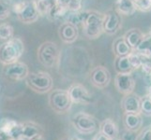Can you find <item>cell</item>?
<instances>
[{"mask_svg": "<svg viewBox=\"0 0 151 140\" xmlns=\"http://www.w3.org/2000/svg\"><path fill=\"white\" fill-rule=\"evenodd\" d=\"M133 50L129 47L123 37L117 38L113 42V53L116 55V57L120 56H128Z\"/></svg>", "mask_w": 151, "mask_h": 140, "instance_id": "cell-20", "label": "cell"}, {"mask_svg": "<svg viewBox=\"0 0 151 140\" xmlns=\"http://www.w3.org/2000/svg\"><path fill=\"white\" fill-rule=\"evenodd\" d=\"M113 140H120V139H119V138H116V139H113Z\"/></svg>", "mask_w": 151, "mask_h": 140, "instance_id": "cell-41", "label": "cell"}, {"mask_svg": "<svg viewBox=\"0 0 151 140\" xmlns=\"http://www.w3.org/2000/svg\"><path fill=\"white\" fill-rule=\"evenodd\" d=\"M124 126L128 130L139 132L143 126L142 114L139 113H124L123 116Z\"/></svg>", "mask_w": 151, "mask_h": 140, "instance_id": "cell-17", "label": "cell"}, {"mask_svg": "<svg viewBox=\"0 0 151 140\" xmlns=\"http://www.w3.org/2000/svg\"><path fill=\"white\" fill-rule=\"evenodd\" d=\"M60 140H70V138H69V137H64V138H62Z\"/></svg>", "mask_w": 151, "mask_h": 140, "instance_id": "cell-38", "label": "cell"}, {"mask_svg": "<svg viewBox=\"0 0 151 140\" xmlns=\"http://www.w3.org/2000/svg\"><path fill=\"white\" fill-rule=\"evenodd\" d=\"M149 33H150V35H151V28H150V31H149Z\"/></svg>", "mask_w": 151, "mask_h": 140, "instance_id": "cell-42", "label": "cell"}, {"mask_svg": "<svg viewBox=\"0 0 151 140\" xmlns=\"http://www.w3.org/2000/svg\"><path fill=\"white\" fill-rule=\"evenodd\" d=\"M114 86L117 92L124 95L133 92L135 80L132 73H117L114 77Z\"/></svg>", "mask_w": 151, "mask_h": 140, "instance_id": "cell-11", "label": "cell"}, {"mask_svg": "<svg viewBox=\"0 0 151 140\" xmlns=\"http://www.w3.org/2000/svg\"><path fill=\"white\" fill-rule=\"evenodd\" d=\"M122 26V20L120 14L116 10H111L104 14L103 19V33L109 36L116 35Z\"/></svg>", "mask_w": 151, "mask_h": 140, "instance_id": "cell-10", "label": "cell"}, {"mask_svg": "<svg viewBox=\"0 0 151 140\" xmlns=\"http://www.w3.org/2000/svg\"><path fill=\"white\" fill-rule=\"evenodd\" d=\"M141 69L145 74V76H150V74H151V59L150 58L144 57V61H143V65L141 66Z\"/></svg>", "mask_w": 151, "mask_h": 140, "instance_id": "cell-31", "label": "cell"}, {"mask_svg": "<svg viewBox=\"0 0 151 140\" xmlns=\"http://www.w3.org/2000/svg\"><path fill=\"white\" fill-rule=\"evenodd\" d=\"M92 140H111L110 138H108L106 136H104L103 134H101V132H99L96 136L93 137Z\"/></svg>", "mask_w": 151, "mask_h": 140, "instance_id": "cell-33", "label": "cell"}, {"mask_svg": "<svg viewBox=\"0 0 151 140\" xmlns=\"http://www.w3.org/2000/svg\"><path fill=\"white\" fill-rule=\"evenodd\" d=\"M40 134H42V130L38 123L33 122L21 123L20 140H32Z\"/></svg>", "mask_w": 151, "mask_h": 140, "instance_id": "cell-16", "label": "cell"}, {"mask_svg": "<svg viewBox=\"0 0 151 140\" xmlns=\"http://www.w3.org/2000/svg\"><path fill=\"white\" fill-rule=\"evenodd\" d=\"M137 10L142 12H149L151 11V0H139L135 3Z\"/></svg>", "mask_w": 151, "mask_h": 140, "instance_id": "cell-30", "label": "cell"}, {"mask_svg": "<svg viewBox=\"0 0 151 140\" xmlns=\"http://www.w3.org/2000/svg\"><path fill=\"white\" fill-rule=\"evenodd\" d=\"M112 76L109 70L102 65L96 66L90 73V81L98 89H104L111 82Z\"/></svg>", "mask_w": 151, "mask_h": 140, "instance_id": "cell-9", "label": "cell"}, {"mask_svg": "<svg viewBox=\"0 0 151 140\" xmlns=\"http://www.w3.org/2000/svg\"><path fill=\"white\" fill-rule=\"evenodd\" d=\"M70 140H84V139H82L81 137L79 136H73V137H71Z\"/></svg>", "mask_w": 151, "mask_h": 140, "instance_id": "cell-35", "label": "cell"}, {"mask_svg": "<svg viewBox=\"0 0 151 140\" xmlns=\"http://www.w3.org/2000/svg\"><path fill=\"white\" fill-rule=\"evenodd\" d=\"M136 50L138 53H140L142 56L147 57V58L151 59V35L150 33L145 34V37L141 43L137 47Z\"/></svg>", "mask_w": 151, "mask_h": 140, "instance_id": "cell-23", "label": "cell"}, {"mask_svg": "<svg viewBox=\"0 0 151 140\" xmlns=\"http://www.w3.org/2000/svg\"><path fill=\"white\" fill-rule=\"evenodd\" d=\"M99 132H101L108 138L113 140L118 138L120 130H119V127L116 122L113 121L112 119H106V120H104L101 122Z\"/></svg>", "mask_w": 151, "mask_h": 140, "instance_id": "cell-18", "label": "cell"}, {"mask_svg": "<svg viewBox=\"0 0 151 140\" xmlns=\"http://www.w3.org/2000/svg\"><path fill=\"white\" fill-rule=\"evenodd\" d=\"M70 99L77 105H88L92 102V96L86 88L80 83H74L68 89Z\"/></svg>", "mask_w": 151, "mask_h": 140, "instance_id": "cell-8", "label": "cell"}, {"mask_svg": "<svg viewBox=\"0 0 151 140\" xmlns=\"http://www.w3.org/2000/svg\"><path fill=\"white\" fill-rule=\"evenodd\" d=\"M17 17L19 21L25 24L37 22L40 17V13L35 6L34 1H27L24 9L17 14Z\"/></svg>", "mask_w": 151, "mask_h": 140, "instance_id": "cell-14", "label": "cell"}, {"mask_svg": "<svg viewBox=\"0 0 151 140\" xmlns=\"http://www.w3.org/2000/svg\"><path fill=\"white\" fill-rule=\"evenodd\" d=\"M0 90H1V86H0Z\"/></svg>", "mask_w": 151, "mask_h": 140, "instance_id": "cell-44", "label": "cell"}, {"mask_svg": "<svg viewBox=\"0 0 151 140\" xmlns=\"http://www.w3.org/2000/svg\"><path fill=\"white\" fill-rule=\"evenodd\" d=\"M147 95L151 98V86L149 87V91H148V95Z\"/></svg>", "mask_w": 151, "mask_h": 140, "instance_id": "cell-37", "label": "cell"}, {"mask_svg": "<svg viewBox=\"0 0 151 140\" xmlns=\"http://www.w3.org/2000/svg\"><path fill=\"white\" fill-rule=\"evenodd\" d=\"M103 19L104 14L97 10H85L72 14L68 21L82 24L83 31L86 38L88 39H96L103 33Z\"/></svg>", "mask_w": 151, "mask_h": 140, "instance_id": "cell-1", "label": "cell"}, {"mask_svg": "<svg viewBox=\"0 0 151 140\" xmlns=\"http://www.w3.org/2000/svg\"><path fill=\"white\" fill-rule=\"evenodd\" d=\"M29 73L30 72L27 65L23 63V62L17 61L15 63L5 65L4 75L10 80L21 81L27 80Z\"/></svg>", "mask_w": 151, "mask_h": 140, "instance_id": "cell-7", "label": "cell"}, {"mask_svg": "<svg viewBox=\"0 0 151 140\" xmlns=\"http://www.w3.org/2000/svg\"><path fill=\"white\" fill-rule=\"evenodd\" d=\"M40 16H47L51 8L54 6L55 0H33Z\"/></svg>", "mask_w": 151, "mask_h": 140, "instance_id": "cell-24", "label": "cell"}, {"mask_svg": "<svg viewBox=\"0 0 151 140\" xmlns=\"http://www.w3.org/2000/svg\"><path fill=\"white\" fill-rule=\"evenodd\" d=\"M12 7L7 0H0V20H6L9 17Z\"/></svg>", "mask_w": 151, "mask_h": 140, "instance_id": "cell-28", "label": "cell"}, {"mask_svg": "<svg viewBox=\"0 0 151 140\" xmlns=\"http://www.w3.org/2000/svg\"><path fill=\"white\" fill-rule=\"evenodd\" d=\"M0 140H7V139H5V136H3V134H0Z\"/></svg>", "mask_w": 151, "mask_h": 140, "instance_id": "cell-36", "label": "cell"}, {"mask_svg": "<svg viewBox=\"0 0 151 140\" xmlns=\"http://www.w3.org/2000/svg\"><path fill=\"white\" fill-rule=\"evenodd\" d=\"M14 37V28L8 23H0V39L7 41Z\"/></svg>", "mask_w": 151, "mask_h": 140, "instance_id": "cell-25", "label": "cell"}, {"mask_svg": "<svg viewBox=\"0 0 151 140\" xmlns=\"http://www.w3.org/2000/svg\"><path fill=\"white\" fill-rule=\"evenodd\" d=\"M138 137V132H134L128 130V129H123V130L119 133L118 138L120 140H137Z\"/></svg>", "mask_w": 151, "mask_h": 140, "instance_id": "cell-29", "label": "cell"}, {"mask_svg": "<svg viewBox=\"0 0 151 140\" xmlns=\"http://www.w3.org/2000/svg\"><path fill=\"white\" fill-rule=\"evenodd\" d=\"M128 57L132 64L133 70H137L141 68V66L143 65V61H144V56L138 53L136 50H132V53L128 55Z\"/></svg>", "mask_w": 151, "mask_h": 140, "instance_id": "cell-26", "label": "cell"}, {"mask_svg": "<svg viewBox=\"0 0 151 140\" xmlns=\"http://www.w3.org/2000/svg\"><path fill=\"white\" fill-rule=\"evenodd\" d=\"M27 85L38 93H46L53 89V79L49 73L43 71L32 72L27 77Z\"/></svg>", "mask_w": 151, "mask_h": 140, "instance_id": "cell-4", "label": "cell"}, {"mask_svg": "<svg viewBox=\"0 0 151 140\" xmlns=\"http://www.w3.org/2000/svg\"><path fill=\"white\" fill-rule=\"evenodd\" d=\"M149 77H150V80H151V74H150V76H149Z\"/></svg>", "mask_w": 151, "mask_h": 140, "instance_id": "cell-43", "label": "cell"}, {"mask_svg": "<svg viewBox=\"0 0 151 140\" xmlns=\"http://www.w3.org/2000/svg\"><path fill=\"white\" fill-rule=\"evenodd\" d=\"M132 1H133L134 3H136V2H138V1H139V0H132Z\"/></svg>", "mask_w": 151, "mask_h": 140, "instance_id": "cell-39", "label": "cell"}, {"mask_svg": "<svg viewBox=\"0 0 151 140\" xmlns=\"http://www.w3.org/2000/svg\"><path fill=\"white\" fill-rule=\"evenodd\" d=\"M121 108L124 113H139L141 114V97L132 92L123 97Z\"/></svg>", "mask_w": 151, "mask_h": 140, "instance_id": "cell-15", "label": "cell"}, {"mask_svg": "<svg viewBox=\"0 0 151 140\" xmlns=\"http://www.w3.org/2000/svg\"><path fill=\"white\" fill-rule=\"evenodd\" d=\"M60 59V50L53 41H45L38 48V60L45 67L53 68L58 65Z\"/></svg>", "mask_w": 151, "mask_h": 140, "instance_id": "cell-3", "label": "cell"}, {"mask_svg": "<svg viewBox=\"0 0 151 140\" xmlns=\"http://www.w3.org/2000/svg\"><path fill=\"white\" fill-rule=\"evenodd\" d=\"M114 67L116 73H132L134 71L128 56L116 57L114 62Z\"/></svg>", "mask_w": 151, "mask_h": 140, "instance_id": "cell-22", "label": "cell"}, {"mask_svg": "<svg viewBox=\"0 0 151 140\" xmlns=\"http://www.w3.org/2000/svg\"><path fill=\"white\" fill-rule=\"evenodd\" d=\"M32 140H45V138H44V136H42V134H40V136H37V137H35V138L32 139Z\"/></svg>", "mask_w": 151, "mask_h": 140, "instance_id": "cell-34", "label": "cell"}, {"mask_svg": "<svg viewBox=\"0 0 151 140\" xmlns=\"http://www.w3.org/2000/svg\"><path fill=\"white\" fill-rule=\"evenodd\" d=\"M141 114L151 117V98L148 95L141 97Z\"/></svg>", "mask_w": 151, "mask_h": 140, "instance_id": "cell-27", "label": "cell"}, {"mask_svg": "<svg viewBox=\"0 0 151 140\" xmlns=\"http://www.w3.org/2000/svg\"><path fill=\"white\" fill-rule=\"evenodd\" d=\"M48 102L52 109L58 114L67 113L73 104L68 90L61 89L52 91L48 97Z\"/></svg>", "mask_w": 151, "mask_h": 140, "instance_id": "cell-6", "label": "cell"}, {"mask_svg": "<svg viewBox=\"0 0 151 140\" xmlns=\"http://www.w3.org/2000/svg\"><path fill=\"white\" fill-rule=\"evenodd\" d=\"M137 140H151V126L145 128L138 134Z\"/></svg>", "mask_w": 151, "mask_h": 140, "instance_id": "cell-32", "label": "cell"}, {"mask_svg": "<svg viewBox=\"0 0 151 140\" xmlns=\"http://www.w3.org/2000/svg\"><path fill=\"white\" fill-rule=\"evenodd\" d=\"M24 53V41L20 38H12L0 45V63L8 65L19 61Z\"/></svg>", "mask_w": 151, "mask_h": 140, "instance_id": "cell-2", "label": "cell"}, {"mask_svg": "<svg viewBox=\"0 0 151 140\" xmlns=\"http://www.w3.org/2000/svg\"><path fill=\"white\" fill-rule=\"evenodd\" d=\"M71 124L78 133L83 134H91L100 129L97 119L85 112H80L72 117Z\"/></svg>", "mask_w": 151, "mask_h": 140, "instance_id": "cell-5", "label": "cell"}, {"mask_svg": "<svg viewBox=\"0 0 151 140\" xmlns=\"http://www.w3.org/2000/svg\"><path fill=\"white\" fill-rule=\"evenodd\" d=\"M8 140H17V139H14V138H9V139H8Z\"/></svg>", "mask_w": 151, "mask_h": 140, "instance_id": "cell-40", "label": "cell"}, {"mask_svg": "<svg viewBox=\"0 0 151 140\" xmlns=\"http://www.w3.org/2000/svg\"><path fill=\"white\" fill-rule=\"evenodd\" d=\"M58 36L62 42L66 44H71L75 42L79 36V30L77 25L70 21L62 23L58 28Z\"/></svg>", "mask_w": 151, "mask_h": 140, "instance_id": "cell-12", "label": "cell"}, {"mask_svg": "<svg viewBox=\"0 0 151 140\" xmlns=\"http://www.w3.org/2000/svg\"><path fill=\"white\" fill-rule=\"evenodd\" d=\"M116 11L124 16H131L137 10L132 0H117L116 3Z\"/></svg>", "mask_w": 151, "mask_h": 140, "instance_id": "cell-21", "label": "cell"}, {"mask_svg": "<svg viewBox=\"0 0 151 140\" xmlns=\"http://www.w3.org/2000/svg\"><path fill=\"white\" fill-rule=\"evenodd\" d=\"M21 123H18L13 119L4 118L0 121V134L5 137L20 140Z\"/></svg>", "mask_w": 151, "mask_h": 140, "instance_id": "cell-13", "label": "cell"}, {"mask_svg": "<svg viewBox=\"0 0 151 140\" xmlns=\"http://www.w3.org/2000/svg\"><path fill=\"white\" fill-rule=\"evenodd\" d=\"M144 37L145 34L139 28H132L123 35V38L133 50L137 49Z\"/></svg>", "mask_w": 151, "mask_h": 140, "instance_id": "cell-19", "label": "cell"}]
</instances>
